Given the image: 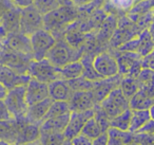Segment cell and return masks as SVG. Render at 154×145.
Masks as SVG:
<instances>
[{"label": "cell", "instance_id": "cell-1", "mask_svg": "<svg viewBox=\"0 0 154 145\" xmlns=\"http://www.w3.org/2000/svg\"><path fill=\"white\" fill-rule=\"evenodd\" d=\"M79 17L78 8L74 5H61L43 15V29L52 33L55 39L64 37L66 29Z\"/></svg>", "mask_w": 154, "mask_h": 145}, {"label": "cell", "instance_id": "cell-2", "mask_svg": "<svg viewBox=\"0 0 154 145\" xmlns=\"http://www.w3.org/2000/svg\"><path fill=\"white\" fill-rule=\"evenodd\" d=\"M84 55V48L76 49L70 46L64 38L57 39L53 47L48 52L45 58L50 60L57 68L66 66V64L74 60H80Z\"/></svg>", "mask_w": 154, "mask_h": 145}, {"label": "cell", "instance_id": "cell-3", "mask_svg": "<svg viewBox=\"0 0 154 145\" xmlns=\"http://www.w3.org/2000/svg\"><path fill=\"white\" fill-rule=\"evenodd\" d=\"M3 101L14 120L26 119L29 106L26 100V85H19L9 89Z\"/></svg>", "mask_w": 154, "mask_h": 145}, {"label": "cell", "instance_id": "cell-4", "mask_svg": "<svg viewBox=\"0 0 154 145\" xmlns=\"http://www.w3.org/2000/svg\"><path fill=\"white\" fill-rule=\"evenodd\" d=\"M26 73L33 79L45 84L60 79V68L54 66L48 58L39 60H32L29 63Z\"/></svg>", "mask_w": 154, "mask_h": 145}, {"label": "cell", "instance_id": "cell-5", "mask_svg": "<svg viewBox=\"0 0 154 145\" xmlns=\"http://www.w3.org/2000/svg\"><path fill=\"white\" fill-rule=\"evenodd\" d=\"M114 56L116 57L118 65V74L122 76H133L137 77L138 73L143 69V64H141V57L139 54L135 52L129 51H117L113 49Z\"/></svg>", "mask_w": 154, "mask_h": 145}, {"label": "cell", "instance_id": "cell-6", "mask_svg": "<svg viewBox=\"0 0 154 145\" xmlns=\"http://www.w3.org/2000/svg\"><path fill=\"white\" fill-rule=\"evenodd\" d=\"M99 106L111 120L129 109V98L125 96L119 87H116L99 103Z\"/></svg>", "mask_w": 154, "mask_h": 145}, {"label": "cell", "instance_id": "cell-7", "mask_svg": "<svg viewBox=\"0 0 154 145\" xmlns=\"http://www.w3.org/2000/svg\"><path fill=\"white\" fill-rule=\"evenodd\" d=\"M30 40L32 48V57L33 60H36L45 58L48 52L56 43L55 37L45 29H40L33 33L30 36Z\"/></svg>", "mask_w": 154, "mask_h": 145}, {"label": "cell", "instance_id": "cell-8", "mask_svg": "<svg viewBox=\"0 0 154 145\" xmlns=\"http://www.w3.org/2000/svg\"><path fill=\"white\" fill-rule=\"evenodd\" d=\"M43 29V15L33 5L21 9L20 32L31 36L36 31Z\"/></svg>", "mask_w": 154, "mask_h": 145}, {"label": "cell", "instance_id": "cell-9", "mask_svg": "<svg viewBox=\"0 0 154 145\" xmlns=\"http://www.w3.org/2000/svg\"><path fill=\"white\" fill-rule=\"evenodd\" d=\"M92 64L93 68L101 79H108L118 74L117 60L112 52L103 51L95 54Z\"/></svg>", "mask_w": 154, "mask_h": 145}, {"label": "cell", "instance_id": "cell-10", "mask_svg": "<svg viewBox=\"0 0 154 145\" xmlns=\"http://www.w3.org/2000/svg\"><path fill=\"white\" fill-rule=\"evenodd\" d=\"M93 115H94V108L85 111H71L70 119L63 130L64 139L72 140L74 137L79 134L86 122Z\"/></svg>", "mask_w": 154, "mask_h": 145}, {"label": "cell", "instance_id": "cell-11", "mask_svg": "<svg viewBox=\"0 0 154 145\" xmlns=\"http://www.w3.org/2000/svg\"><path fill=\"white\" fill-rule=\"evenodd\" d=\"M20 12L21 9L13 5L2 15L0 19V39L2 41L9 34L20 32Z\"/></svg>", "mask_w": 154, "mask_h": 145}, {"label": "cell", "instance_id": "cell-12", "mask_svg": "<svg viewBox=\"0 0 154 145\" xmlns=\"http://www.w3.org/2000/svg\"><path fill=\"white\" fill-rule=\"evenodd\" d=\"M16 121L18 124V129L15 145H23L38 140L40 136V128L38 124L29 123L26 119Z\"/></svg>", "mask_w": 154, "mask_h": 145}, {"label": "cell", "instance_id": "cell-13", "mask_svg": "<svg viewBox=\"0 0 154 145\" xmlns=\"http://www.w3.org/2000/svg\"><path fill=\"white\" fill-rule=\"evenodd\" d=\"M71 111H85L93 109L96 105L92 90H84V91H74L68 101Z\"/></svg>", "mask_w": 154, "mask_h": 145}, {"label": "cell", "instance_id": "cell-14", "mask_svg": "<svg viewBox=\"0 0 154 145\" xmlns=\"http://www.w3.org/2000/svg\"><path fill=\"white\" fill-rule=\"evenodd\" d=\"M47 98H49L48 84L31 77L26 85V100L28 105L35 104Z\"/></svg>", "mask_w": 154, "mask_h": 145}, {"label": "cell", "instance_id": "cell-15", "mask_svg": "<svg viewBox=\"0 0 154 145\" xmlns=\"http://www.w3.org/2000/svg\"><path fill=\"white\" fill-rule=\"evenodd\" d=\"M3 43H5V47L32 57L31 40H30V36H28V35L23 34L21 32L12 33V34H9L5 37Z\"/></svg>", "mask_w": 154, "mask_h": 145}, {"label": "cell", "instance_id": "cell-16", "mask_svg": "<svg viewBox=\"0 0 154 145\" xmlns=\"http://www.w3.org/2000/svg\"><path fill=\"white\" fill-rule=\"evenodd\" d=\"M120 79H122V75L117 74L115 76L108 77V79H100L94 82L92 92L96 104H99L114 88L119 86Z\"/></svg>", "mask_w": 154, "mask_h": 145}, {"label": "cell", "instance_id": "cell-17", "mask_svg": "<svg viewBox=\"0 0 154 145\" xmlns=\"http://www.w3.org/2000/svg\"><path fill=\"white\" fill-rule=\"evenodd\" d=\"M30 79L31 76L28 73L21 74L5 65H0V83L5 85L8 89L19 85H26Z\"/></svg>", "mask_w": 154, "mask_h": 145}, {"label": "cell", "instance_id": "cell-18", "mask_svg": "<svg viewBox=\"0 0 154 145\" xmlns=\"http://www.w3.org/2000/svg\"><path fill=\"white\" fill-rule=\"evenodd\" d=\"M48 88H49V98H51L53 101L68 102L74 92L69 82L61 77L48 84Z\"/></svg>", "mask_w": 154, "mask_h": 145}, {"label": "cell", "instance_id": "cell-19", "mask_svg": "<svg viewBox=\"0 0 154 145\" xmlns=\"http://www.w3.org/2000/svg\"><path fill=\"white\" fill-rule=\"evenodd\" d=\"M52 102H53V100L51 98H47L40 102L29 105L26 113V120L29 123L40 125L41 122L45 120V117L49 110L50 106H51Z\"/></svg>", "mask_w": 154, "mask_h": 145}, {"label": "cell", "instance_id": "cell-20", "mask_svg": "<svg viewBox=\"0 0 154 145\" xmlns=\"http://www.w3.org/2000/svg\"><path fill=\"white\" fill-rule=\"evenodd\" d=\"M138 88L145 92L148 96L154 98V70L149 68H143L136 77Z\"/></svg>", "mask_w": 154, "mask_h": 145}, {"label": "cell", "instance_id": "cell-21", "mask_svg": "<svg viewBox=\"0 0 154 145\" xmlns=\"http://www.w3.org/2000/svg\"><path fill=\"white\" fill-rule=\"evenodd\" d=\"M108 145H128L134 141V134L129 130H120L109 127L107 130Z\"/></svg>", "mask_w": 154, "mask_h": 145}, {"label": "cell", "instance_id": "cell-22", "mask_svg": "<svg viewBox=\"0 0 154 145\" xmlns=\"http://www.w3.org/2000/svg\"><path fill=\"white\" fill-rule=\"evenodd\" d=\"M70 113H66V114L59 115V117L55 118H50V119L43 120L39 125L40 130L43 131H61L63 132L64 128H66V124L70 119Z\"/></svg>", "mask_w": 154, "mask_h": 145}, {"label": "cell", "instance_id": "cell-23", "mask_svg": "<svg viewBox=\"0 0 154 145\" xmlns=\"http://www.w3.org/2000/svg\"><path fill=\"white\" fill-rule=\"evenodd\" d=\"M135 3H136L135 0H107L103 10L109 15L118 13L127 14Z\"/></svg>", "mask_w": 154, "mask_h": 145}, {"label": "cell", "instance_id": "cell-24", "mask_svg": "<svg viewBox=\"0 0 154 145\" xmlns=\"http://www.w3.org/2000/svg\"><path fill=\"white\" fill-rule=\"evenodd\" d=\"M153 105V98L148 96L141 90H138L134 95L129 98V108L131 110H149Z\"/></svg>", "mask_w": 154, "mask_h": 145}, {"label": "cell", "instance_id": "cell-25", "mask_svg": "<svg viewBox=\"0 0 154 145\" xmlns=\"http://www.w3.org/2000/svg\"><path fill=\"white\" fill-rule=\"evenodd\" d=\"M17 129L18 124L16 120L13 119L11 121H0V140L15 144Z\"/></svg>", "mask_w": 154, "mask_h": 145}, {"label": "cell", "instance_id": "cell-26", "mask_svg": "<svg viewBox=\"0 0 154 145\" xmlns=\"http://www.w3.org/2000/svg\"><path fill=\"white\" fill-rule=\"evenodd\" d=\"M82 73H84V66L80 60L71 62L60 68V77L66 81L78 79L82 76Z\"/></svg>", "mask_w": 154, "mask_h": 145}, {"label": "cell", "instance_id": "cell-27", "mask_svg": "<svg viewBox=\"0 0 154 145\" xmlns=\"http://www.w3.org/2000/svg\"><path fill=\"white\" fill-rule=\"evenodd\" d=\"M150 119L151 115L149 110H132L129 131L132 134L137 132Z\"/></svg>", "mask_w": 154, "mask_h": 145}, {"label": "cell", "instance_id": "cell-28", "mask_svg": "<svg viewBox=\"0 0 154 145\" xmlns=\"http://www.w3.org/2000/svg\"><path fill=\"white\" fill-rule=\"evenodd\" d=\"M118 87L120 88V90L127 98H130L139 90L136 77L133 76H122Z\"/></svg>", "mask_w": 154, "mask_h": 145}, {"label": "cell", "instance_id": "cell-29", "mask_svg": "<svg viewBox=\"0 0 154 145\" xmlns=\"http://www.w3.org/2000/svg\"><path fill=\"white\" fill-rule=\"evenodd\" d=\"M39 142L41 145H61L64 141L63 132L61 131H43L40 130Z\"/></svg>", "mask_w": 154, "mask_h": 145}, {"label": "cell", "instance_id": "cell-30", "mask_svg": "<svg viewBox=\"0 0 154 145\" xmlns=\"http://www.w3.org/2000/svg\"><path fill=\"white\" fill-rule=\"evenodd\" d=\"M131 115H132V110L130 108L127 109L120 114L116 115L113 119L110 120V127L117 128V129L120 130H129Z\"/></svg>", "mask_w": 154, "mask_h": 145}, {"label": "cell", "instance_id": "cell-31", "mask_svg": "<svg viewBox=\"0 0 154 145\" xmlns=\"http://www.w3.org/2000/svg\"><path fill=\"white\" fill-rule=\"evenodd\" d=\"M69 112H71L69 102H66V101H53L47 114H45V120L50 119V118L59 117V115L66 114V113Z\"/></svg>", "mask_w": 154, "mask_h": 145}, {"label": "cell", "instance_id": "cell-32", "mask_svg": "<svg viewBox=\"0 0 154 145\" xmlns=\"http://www.w3.org/2000/svg\"><path fill=\"white\" fill-rule=\"evenodd\" d=\"M80 134H85V136L89 137L93 140V139H96L97 137L100 136L103 134V130H101L100 126L98 125L97 121L94 119V117H92L86 122Z\"/></svg>", "mask_w": 154, "mask_h": 145}, {"label": "cell", "instance_id": "cell-33", "mask_svg": "<svg viewBox=\"0 0 154 145\" xmlns=\"http://www.w3.org/2000/svg\"><path fill=\"white\" fill-rule=\"evenodd\" d=\"M33 5L42 15H45L59 7L60 3L58 2V0H33Z\"/></svg>", "mask_w": 154, "mask_h": 145}, {"label": "cell", "instance_id": "cell-34", "mask_svg": "<svg viewBox=\"0 0 154 145\" xmlns=\"http://www.w3.org/2000/svg\"><path fill=\"white\" fill-rule=\"evenodd\" d=\"M68 82L73 91H84V90H92L95 81H90L85 79L84 76H80L78 79H70Z\"/></svg>", "mask_w": 154, "mask_h": 145}, {"label": "cell", "instance_id": "cell-35", "mask_svg": "<svg viewBox=\"0 0 154 145\" xmlns=\"http://www.w3.org/2000/svg\"><path fill=\"white\" fill-rule=\"evenodd\" d=\"M94 119L97 121L98 125L100 126L103 132H107L108 128L110 127V118L107 115V113L101 109L99 104H96L94 106Z\"/></svg>", "mask_w": 154, "mask_h": 145}, {"label": "cell", "instance_id": "cell-36", "mask_svg": "<svg viewBox=\"0 0 154 145\" xmlns=\"http://www.w3.org/2000/svg\"><path fill=\"white\" fill-rule=\"evenodd\" d=\"M133 142L138 145H154V136L146 132H135Z\"/></svg>", "mask_w": 154, "mask_h": 145}, {"label": "cell", "instance_id": "cell-37", "mask_svg": "<svg viewBox=\"0 0 154 145\" xmlns=\"http://www.w3.org/2000/svg\"><path fill=\"white\" fill-rule=\"evenodd\" d=\"M71 142H72V145H92L93 140L89 137L85 136V134H79L76 137H74L71 140Z\"/></svg>", "mask_w": 154, "mask_h": 145}, {"label": "cell", "instance_id": "cell-38", "mask_svg": "<svg viewBox=\"0 0 154 145\" xmlns=\"http://www.w3.org/2000/svg\"><path fill=\"white\" fill-rule=\"evenodd\" d=\"M11 120H13V117L8 109L5 101L0 100V121H11Z\"/></svg>", "mask_w": 154, "mask_h": 145}, {"label": "cell", "instance_id": "cell-39", "mask_svg": "<svg viewBox=\"0 0 154 145\" xmlns=\"http://www.w3.org/2000/svg\"><path fill=\"white\" fill-rule=\"evenodd\" d=\"M141 64H143V68H149L154 70V48L148 55L143 57Z\"/></svg>", "mask_w": 154, "mask_h": 145}, {"label": "cell", "instance_id": "cell-40", "mask_svg": "<svg viewBox=\"0 0 154 145\" xmlns=\"http://www.w3.org/2000/svg\"><path fill=\"white\" fill-rule=\"evenodd\" d=\"M137 132H146V134L154 136V120L150 119Z\"/></svg>", "mask_w": 154, "mask_h": 145}, {"label": "cell", "instance_id": "cell-41", "mask_svg": "<svg viewBox=\"0 0 154 145\" xmlns=\"http://www.w3.org/2000/svg\"><path fill=\"white\" fill-rule=\"evenodd\" d=\"M13 2L11 0H0V19L2 17V15L10 9L13 7Z\"/></svg>", "mask_w": 154, "mask_h": 145}, {"label": "cell", "instance_id": "cell-42", "mask_svg": "<svg viewBox=\"0 0 154 145\" xmlns=\"http://www.w3.org/2000/svg\"><path fill=\"white\" fill-rule=\"evenodd\" d=\"M92 145H108V134L107 132H103L96 139H93Z\"/></svg>", "mask_w": 154, "mask_h": 145}, {"label": "cell", "instance_id": "cell-43", "mask_svg": "<svg viewBox=\"0 0 154 145\" xmlns=\"http://www.w3.org/2000/svg\"><path fill=\"white\" fill-rule=\"evenodd\" d=\"M11 1L14 5H16L19 9H23V8L33 5V0H11Z\"/></svg>", "mask_w": 154, "mask_h": 145}, {"label": "cell", "instance_id": "cell-44", "mask_svg": "<svg viewBox=\"0 0 154 145\" xmlns=\"http://www.w3.org/2000/svg\"><path fill=\"white\" fill-rule=\"evenodd\" d=\"M71 2L77 8H80V7H84V5H89L90 2H92L93 0H70Z\"/></svg>", "mask_w": 154, "mask_h": 145}, {"label": "cell", "instance_id": "cell-45", "mask_svg": "<svg viewBox=\"0 0 154 145\" xmlns=\"http://www.w3.org/2000/svg\"><path fill=\"white\" fill-rule=\"evenodd\" d=\"M8 90L9 89L5 85H2V84L0 83V100H3L5 98V95L8 93Z\"/></svg>", "mask_w": 154, "mask_h": 145}, {"label": "cell", "instance_id": "cell-46", "mask_svg": "<svg viewBox=\"0 0 154 145\" xmlns=\"http://www.w3.org/2000/svg\"><path fill=\"white\" fill-rule=\"evenodd\" d=\"M148 31H149V33H150V35H151V37H152V39H153V41H154V19L151 21V24L148 26Z\"/></svg>", "mask_w": 154, "mask_h": 145}, {"label": "cell", "instance_id": "cell-47", "mask_svg": "<svg viewBox=\"0 0 154 145\" xmlns=\"http://www.w3.org/2000/svg\"><path fill=\"white\" fill-rule=\"evenodd\" d=\"M58 2L60 3V5H73L70 0H58Z\"/></svg>", "mask_w": 154, "mask_h": 145}, {"label": "cell", "instance_id": "cell-48", "mask_svg": "<svg viewBox=\"0 0 154 145\" xmlns=\"http://www.w3.org/2000/svg\"><path fill=\"white\" fill-rule=\"evenodd\" d=\"M23 145H41V144H40V142H39V140H36V141H34V142L26 143V144H23Z\"/></svg>", "mask_w": 154, "mask_h": 145}, {"label": "cell", "instance_id": "cell-49", "mask_svg": "<svg viewBox=\"0 0 154 145\" xmlns=\"http://www.w3.org/2000/svg\"><path fill=\"white\" fill-rule=\"evenodd\" d=\"M149 111H150V115H151V119L154 120V105L149 109Z\"/></svg>", "mask_w": 154, "mask_h": 145}, {"label": "cell", "instance_id": "cell-50", "mask_svg": "<svg viewBox=\"0 0 154 145\" xmlns=\"http://www.w3.org/2000/svg\"><path fill=\"white\" fill-rule=\"evenodd\" d=\"M0 145H15V144H13V143H10V142H7V141L0 140Z\"/></svg>", "mask_w": 154, "mask_h": 145}, {"label": "cell", "instance_id": "cell-51", "mask_svg": "<svg viewBox=\"0 0 154 145\" xmlns=\"http://www.w3.org/2000/svg\"><path fill=\"white\" fill-rule=\"evenodd\" d=\"M61 145H72V142H71V140H66V139H64V141L61 143Z\"/></svg>", "mask_w": 154, "mask_h": 145}, {"label": "cell", "instance_id": "cell-52", "mask_svg": "<svg viewBox=\"0 0 154 145\" xmlns=\"http://www.w3.org/2000/svg\"><path fill=\"white\" fill-rule=\"evenodd\" d=\"M128 145H138L137 143H135V142H132V143H130V144H128Z\"/></svg>", "mask_w": 154, "mask_h": 145}, {"label": "cell", "instance_id": "cell-53", "mask_svg": "<svg viewBox=\"0 0 154 145\" xmlns=\"http://www.w3.org/2000/svg\"><path fill=\"white\" fill-rule=\"evenodd\" d=\"M135 1H136V3H137V2H139V1H143V0H135Z\"/></svg>", "mask_w": 154, "mask_h": 145}, {"label": "cell", "instance_id": "cell-54", "mask_svg": "<svg viewBox=\"0 0 154 145\" xmlns=\"http://www.w3.org/2000/svg\"><path fill=\"white\" fill-rule=\"evenodd\" d=\"M153 100H154V98H153Z\"/></svg>", "mask_w": 154, "mask_h": 145}]
</instances>
